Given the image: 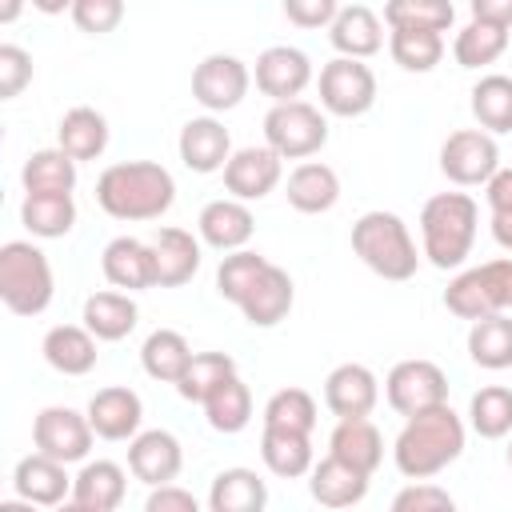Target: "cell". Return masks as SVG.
I'll return each mask as SVG.
<instances>
[{
  "label": "cell",
  "instance_id": "obj_1",
  "mask_svg": "<svg viewBox=\"0 0 512 512\" xmlns=\"http://www.w3.org/2000/svg\"><path fill=\"white\" fill-rule=\"evenodd\" d=\"M176 200V180L156 160L108 164L96 180V204L112 220H160Z\"/></svg>",
  "mask_w": 512,
  "mask_h": 512
},
{
  "label": "cell",
  "instance_id": "obj_2",
  "mask_svg": "<svg viewBox=\"0 0 512 512\" xmlns=\"http://www.w3.org/2000/svg\"><path fill=\"white\" fill-rule=\"evenodd\" d=\"M460 452H464V420L448 408V400L408 416L392 444V460L408 480H428L444 472L452 460H460Z\"/></svg>",
  "mask_w": 512,
  "mask_h": 512
},
{
  "label": "cell",
  "instance_id": "obj_3",
  "mask_svg": "<svg viewBox=\"0 0 512 512\" xmlns=\"http://www.w3.org/2000/svg\"><path fill=\"white\" fill-rule=\"evenodd\" d=\"M476 200L464 192H436L424 208H420V240H424V256L436 268H460L472 252L476 240Z\"/></svg>",
  "mask_w": 512,
  "mask_h": 512
},
{
  "label": "cell",
  "instance_id": "obj_4",
  "mask_svg": "<svg viewBox=\"0 0 512 512\" xmlns=\"http://www.w3.org/2000/svg\"><path fill=\"white\" fill-rule=\"evenodd\" d=\"M352 252L384 280H412L420 268V252H416L408 224L384 208L364 212L352 224Z\"/></svg>",
  "mask_w": 512,
  "mask_h": 512
},
{
  "label": "cell",
  "instance_id": "obj_5",
  "mask_svg": "<svg viewBox=\"0 0 512 512\" xmlns=\"http://www.w3.org/2000/svg\"><path fill=\"white\" fill-rule=\"evenodd\" d=\"M52 264L32 240H8L0 248V300L16 316H40L52 304Z\"/></svg>",
  "mask_w": 512,
  "mask_h": 512
},
{
  "label": "cell",
  "instance_id": "obj_6",
  "mask_svg": "<svg viewBox=\"0 0 512 512\" xmlns=\"http://www.w3.org/2000/svg\"><path fill=\"white\" fill-rule=\"evenodd\" d=\"M264 140L284 160H304L328 144V120L308 100H280L264 116Z\"/></svg>",
  "mask_w": 512,
  "mask_h": 512
},
{
  "label": "cell",
  "instance_id": "obj_7",
  "mask_svg": "<svg viewBox=\"0 0 512 512\" xmlns=\"http://www.w3.org/2000/svg\"><path fill=\"white\" fill-rule=\"evenodd\" d=\"M320 104L332 116H364L376 104V76L356 56H336L320 68Z\"/></svg>",
  "mask_w": 512,
  "mask_h": 512
},
{
  "label": "cell",
  "instance_id": "obj_8",
  "mask_svg": "<svg viewBox=\"0 0 512 512\" xmlns=\"http://www.w3.org/2000/svg\"><path fill=\"white\" fill-rule=\"evenodd\" d=\"M496 168H500V148L484 128H460L440 144V172L460 188L488 184Z\"/></svg>",
  "mask_w": 512,
  "mask_h": 512
},
{
  "label": "cell",
  "instance_id": "obj_9",
  "mask_svg": "<svg viewBox=\"0 0 512 512\" xmlns=\"http://www.w3.org/2000/svg\"><path fill=\"white\" fill-rule=\"evenodd\" d=\"M92 420L88 412H76V408H64V404H52V408H40L36 420H32V444L64 464H76V460H88L92 452Z\"/></svg>",
  "mask_w": 512,
  "mask_h": 512
},
{
  "label": "cell",
  "instance_id": "obj_10",
  "mask_svg": "<svg viewBox=\"0 0 512 512\" xmlns=\"http://www.w3.org/2000/svg\"><path fill=\"white\" fill-rule=\"evenodd\" d=\"M384 396L400 416H416L448 400V376L432 360H400L384 380Z\"/></svg>",
  "mask_w": 512,
  "mask_h": 512
},
{
  "label": "cell",
  "instance_id": "obj_11",
  "mask_svg": "<svg viewBox=\"0 0 512 512\" xmlns=\"http://www.w3.org/2000/svg\"><path fill=\"white\" fill-rule=\"evenodd\" d=\"M252 72L244 60L228 56V52H212L192 68V96L208 108V112H228L248 96Z\"/></svg>",
  "mask_w": 512,
  "mask_h": 512
},
{
  "label": "cell",
  "instance_id": "obj_12",
  "mask_svg": "<svg viewBox=\"0 0 512 512\" xmlns=\"http://www.w3.org/2000/svg\"><path fill=\"white\" fill-rule=\"evenodd\" d=\"M180 468H184V448H180V440L172 432L148 428V432H136L128 440V472L140 484H148V488L172 484L180 476Z\"/></svg>",
  "mask_w": 512,
  "mask_h": 512
},
{
  "label": "cell",
  "instance_id": "obj_13",
  "mask_svg": "<svg viewBox=\"0 0 512 512\" xmlns=\"http://www.w3.org/2000/svg\"><path fill=\"white\" fill-rule=\"evenodd\" d=\"M308 84H312V60L300 48L272 44V48H264L256 56V88L264 96H272L276 104L280 100H296Z\"/></svg>",
  "mask_w": 512,
  "mask_h": 512
},
{
  "label": "cell",
  "instance_id": "obj_14",
  "mask_svg": "<svg viewBox=\"0 0 512 512\" xmlns=\"http://www.w3.org/2000/svg\"><path fill=\"white\" fill-rule=\"evenodd\" d=\"M12 488L24 504H40V508H52L60 504L64 496H72V476H68V464L48 456V452H32L16 464L12 472Z\"/></svg>",
  "mask_w": 512,
  "mask_h": 512
},
{
  "label": "cell",
  "instance_id": "obj_15",
  "mask_svg": "<svg viewBox=\"0 0 512 512\" xmlns=\"http://www.w3.org/2000/svg\"><path fill=\"white\" fill-rule=\"evenodd\" d=\"M100 272H104V280L112 288H124V292L156 288V256H152V244H144L136 236L108 240V248L100 256Z\"/></svg>",
  "mask_w": 512,
  "mask_h": 512
},
{
  "label": "cell",
  "instance_id": "obj_16",
  "mask_svg": "<svg viewBox=\"0 0 512 512\" xmlns=\"http://www.w3.org/2000/svg\"><path fill=\"white\" fill-rule=\"evenodd\" d=\"M376 400H380V380L364 364H336L324 380V404L340 420L368 416L376 408Z\"/></svg>",
  "mask_w": 512,
  "mask_h": 512
},
{
  "label": "cell",
  "instance_id": "obj_17",
  "mask_svg": "<svg viewBox=\"0 0 512 512\" xmlns=\"http://www.w3.org/2000/svg\"><path fill=\"white\" fill-rule=\"evenodd\" d=\"M280 160L284 156L272 152L268 144L264 148H240L224 164V188L236 200H264L280 184Z\"/></svg>",
  "mask_w": 512,
  "mask_h": 512
},
{
  "label": "cell",
  "instance_id": "obj_18",
  "mask_svg": "<svg viewBox=\"0 0 512 512\" xmlns=\"http://www.w3.org/2000/svg\"><path fill=\"white\" fill-rule=\"evenodd\" d=\"M176 148H180L184 168H188V172H200V176L220 172V168L228 164V156H232L228 128H224L216 116H192V120L180 128Z\"/></svg>",
  "mask_w": 512,
  "mask_h": 512
},
{
  "label": "cell",
  "instance_id": "obj_19",
  "mask_svg": "<svg viewBox=\"0 0 512 512\" xmlns=\"http://www.w3.org/2000/svg\"><path fill=\"white\" fill-rule=\"evenodd\" d=\"M292 300H296L292 276H288L284 268L268 264V268L256 276V284L244 292V300H240L236 308L244 312V320H248L252 328H272V324H280V320L292 312Z\"/></svg>",
  "mask_w": 512,
  "mask_h": 512
},
{
  "label": "cell",
  "instance_id": "obj_20",
  "mask_svg": "<svg viewBox=\"0 0 512 512\" xmlns=\"http://www.w3.org/2000/svg\"><path fill=\"white\" fill-rule=\"evenodd\" d=\"M124 488L128 476L116 460H88L76 476H72V508L80 512H112L124 504Z\"/></svg>",
  "mask_w": 512,
  "mask_h": 512
},
{
  "label": "cell",
  "instance_id": "obj_21",
  "mask_svg": "<svg viewBox=\"0 0 512 512\" xmlns=\"http://www.w3.org/2000/svg\"><path fill=\"white\" fill-rule=\"evenodd\" d=\"M308 492L324 508H352L368 496V472H360V468H352V464H344L340 456L328 452L320 464H312Z\"/></svg>",
  "mask_w": 512,
  "mask_h": 512
},
{
  "label": "cell",
  "instance_id": "obj_22",
  "mask_svg": "<svg viewBox=\"0 0 512 512\" xmlns=\"http://www.w3.org/2000/svg\"><path fill=\"white\" fill-rule=\"evenodd\" d=\"M196 228H200V240H204V244H212V248H220V252H236V248H244V244L252 240L256 220H252V212H248L244 200L228 196V200L204 204Z\"/></svg>",
  "mask_w": 512,
  "mask_h": 512
},
{
  "label": "cell",
  "instance_id": "obj_23",
  "mask_svg": "<svg viewBox=\"0 0 512 512\" xmlns=\"http://www.w3.org/2000/svg\"><path fill=\"white\" fill-rule=\"evenodd\" d=\"M88 420L100 440H132L144 420V404L132 388H100L88 400Z\"/></svg>",
  "mask_w": 512,
  "mask_h": 512
},
{
  "label": "cell",
  "instance_id": "obj_24",
  "mask_svg": "<svg viewBox=\"0 0 512 512\" xmlns=\"http://www.w3.org/2000/svg\"><path fill=\"white\" fill-rule=\"evenodd\" d=\"M152 256H156V288H180L196 276L200 268V240L184 228H160L152 240Z\"/></svg>",
  "mask_w": 512,
  "mask_h": 512
},
{
  "label": "cell",
  "instance_id": "obj_25",
  "mask_svg": "<svg viewBox=\"0 0 512 512\" xmlns=\"http://www.w3.org/2000/svg\"><path fill=\"white\" fill-rule=\"evenodd\" d=\"M48 368H56L60 376H88L96 368V336L84 324H56L44 332L40 344Z\"/></svg>",
  "mask_w": 512,
  "mask_h": 512
},
{
  "label": "cell",
  "instance_id": "obj_26",
  "mask_svg": "<svg viewBox=\"0 0 512 512\" xmlns=\"http://www.w3.org/2000/svg\"><path fill=\"white\" fill-rule=\"evenodd\" d=\"M328 40L340 56H356V60H368L380 52L384 44V28H380V16L364 4H348L336 12V20L328 24Z\"/></svg>",
  "mask_w": 512,
  "mask_h": 512
},
{
  "label": "cell",
  "instance_id": "obj_27",
  "mask_svg": "<svg viewBox=\"0 0 512 512\" xmlns=\"http://www.w3.org/2000/svg\"><path fill=\"white\" fill-rule=\"evenodd\" d=\"M284 196H288V204H292L296 212L320 216V212H328V208L340 200V176H336L328 164H320V160H304V164L292 168Z\"/></svg>",
  "mask_w": 512,
  "mask_h": 512
},
{
  "label": "cell",
  "instance_id": "obj_28",
  "mask_svg": "<svg viewBox=\"0 0 512 512\" xmlns=\"http://www.w3.org/2000/svg\"><path fill=\"white\" fill-rule=\"evenodd\" d=\"M260 456H264L268 472L280 476V480L308 476V472H312V432H296V428H272V424H264Z\"/></svg>",
  "mask_w": 512,
  "mask_h": 512
},
{
  "label": "cell",
  "instance_id": "obj_29",
  "mask_svg": "<svg viewBox=\"0 0 512 512\" xmlns=\"http://www.w3.org/2000/svg\"><path fill=\"white\" fill-rule=\"evenodd\" d=\"M328 452L372 476L380 468V460H384V440H380V432H376V424L368 416H352V420H340L332 428Z\"/></svg>",
  "mask_w": 512,
  "mask_h": 512
},
{
  "label": "cell",
  "instance_id": "obj_30",
  "mask_svg": "<svg viewBox=\"0 0 512 512\" xmlns=\"http://www.w3.org/2000/svg\"><path fill=\"white\" fill-rule=\"evenodd\" d=\"M56 144L72 156V160H96L104 148H108V120L88 108V104H76L60 116V128H56Z\"/></svg>",
  "mask_w": 512,
  "mask_h": 512
},
{
  "label": "cell",
  "instance_id": "obj_31",
  "mask_svg": "<svg viewBox=\"0 0 512 512\" xmlns=\"http://www.w3.org/2000/svg\"><path fill=\"white\" fill-rule=\"evenodd\" d=\"M20 224L40 236V240H56L68 236L76 224V204L72 192H28L20 204Z\"/></svg>",
  "mask_w": 512,
  "mask_h": 512
},
{
  "label": "cell",
  "instance_id": "obj_32",
  "mask_svg": "<svg viewBox=\"0 0 512 512\" xmlns=\"http://www.w3.org/2000/svg\"><path fill=\"white\" fill-rule=\"evenodd\" d=\"M268 504V484L252 468H224L212 480L208 508L212 512H260Z\"/></svg>",
  "mask_w": 512,
  "mask_h": 512
},
{
  "label": "cell",
  "instance_id": "obj_33",
  "mask_svg": "<svg viewBox=\"0 0 512 512\" xmlns=\"http://www.w3.org/2000/svg\"><path fill=\"white\" fill-rule=\"evenodd\" d=\"M136 300L128 292H92L84 300V328L96 340H124L136 328Z\"/></svg>",
  "mask_w": 512,
  "mask_h": 512
},
{
  "label": "cell",
  "instance_id": "obj_34",
  "mask_svg": "<svg viewBox=\"0 0 512 512\" xmlns=\"http://www.w3.org/2000/svg\"><path fill=\"white\" fill-rule=\"evenodd\" d=\"M468 356H472V364H480V368H488V372L512 368V316L492 312V316L472 320Z\"/></svg>",
  "mask_w": 512,
  "mask_h": 512
},
{
  "label": "cell",
  "instance_id": "obj_35",
  "mask_svg": "<svg viewBox=\"0 0 512 512\" xmlns=\"http://www.w3.org/2000/svg\"><path fill=\"white\" fill-rule=\"evenodd\" d=\"M444 308H448L452 316H460V320H480V316L500 312L484 264H480V268H464L460 276L448 280V288H444Z\"/></svg>",
  "mask_w": 512,
  "mask_h": 512
},
{
  "label": "cell",
  "instance_id": "obj_36",
  "mask_svg": "<svg viewBox=\"0 0 512 512\" xmlns=\"http://www.w3.org/2000/svg\"><path fill=\"white\" fill-rule=\"evenodd\" d=\"M204 416H208V424H212L216 432H224V436L244 432L248 420H252V392H248V384H244L236 372H232L228 380H220V384L204 396Z\"/></svg>",
  "mask_w": 512,
  "mask_h": 512
},
{
  "label": "cell",
  "instance_id": "obj_37",
  "mask_svg": "<svg viewBox=\"0 0 512 512\" xmlns=\"http://www.w3.org/2000/svg\"><path fill=\"white\" fill-rule=\"evenodd\" d=\"M188 360H192V348H188V340H184L176 328H156V332H148V340H144V348H140L144 372H148L152 380H160V384H176V380L184 376Z\"/></svg>",
  "mask_w": 512,
  "mask_h": 512
},
{
  "label": "cell",
  "instance_id": "obj_38",
  "mask_svg": "<svg viewBox=\"0 0 512 512\" xmlns=\"http://www.w3.org/2000/svg\"><path fill=\"white\" fill-rule=\"evenodd\" d=\"M76 164L60 144L56 148H40L24 160L20 168V184L24 192H72L76 188Z\"/></svg>",
  "mask_w": 512,
  "mask_h": 512
},
{
  "label": "cell",
  "instance_id": "obj_39",
  "mask_svg": "<svg viewBox=\"0 0 512 512\" xmlns=\"http://www.w3.org/2000/svg\"><path fill=\"white\" fill-rule=\"evenodd\" d=\"M508 48V28L504 24H488V20H468L460 32H456V44H452V56L460 68H484V64H496Z\"/></svg>",
  "mask_w": 512,
  "mask_h": 512
},
{
  "label": "cell",
  "instance_id": "obj_40",
  "mask_svg": "<svg viewBox=\"0 0 512 512\" xmlns=\"http://www.w3.org/2000/svg\"><path fill=\"white\" fill-rule=\"evenodd\" d=\"M472 116L484 132H512V76H480L472 84Z\"/></svg>",
  "mask_w": 512,
  "mask_h": 512
},
{
  "label": "cell",
  "instance_id": "obj_41",
  "mask_svg": "<svg viewBox=\"0 0 512 512\" xmlns=\"http://www.w3.org/2000/svg\"><path fill=\"white\" fill-rule=\"evenodd\" d=\"M468 424L484 440H500L512 432V388L488 384L468 400Z\"/></svg>",
  "mask_w": 512,
  "mask_h": 512
},
{
  "label": "cell",
  "instance_id": "obj_42",
  "mask_svg": "<svg viewBox=\"0 0 512 512\" xmlns=\"http://www.w3.org/2000/svg\"><path fill=\"white\" fill-rule=\"evenodd\" d=\"M388 52L404 72H432L444 56V36L424 28H392Z\"/></svg>",
  "mask_w": 512,
  "mask_h": 512
},
{
  "label": "cell",
  "instance_id": "obj_43",
  "mask_svg": "<svg viewBox=\"0 0 512 512\" xmlns=\"http://www.w3.org/2000/svg\"><path fill=\"white\" fill-rule=\"evenodd\" d=\"M232 372H236V360H232L228 352H192L184 376L176 380V392H180L184 400L204 404V396H208L220 380H228Z\"/></svg>",
  "mask_w": 512,
  "mask_h": 512
},
{
  "label": "cell",
  "instance_id": "obj_44",
  "mask_svg": "<svg viewBox=\"0 0 512 512\" xmlns=\"http://www.w3.org/2000/svg\"><path fill=\"white\" fill-rule=\"evenodd\" d=\"M388 28H424V32H448L456 20V8L448 0H388L384 4Z\"/></svg>",
  "mask_w": 512,
  "mask_h": 512
},
{
  "label": "cell",
  "instance_id": "obj_45",
  "mask_svg": "<svg viewBox=\"0 0 512 512\" xmlns=\"http://www.w3.org/2000/svg\"><path fill=\"white\" fill-rule=\"evenodd\" d=\"M268 264H272L268 256H260V252H248V248H236V252H228V256L220 260V268H216V292H220L224 300L240 304V300H244V292L256 284V276H260Z\"/></svg>",
  "mask_w": 512,
  "mask_h": 512
},
{
  "label": "cell",
  "instance_id": "obj_46",
  "mask_svg": "<svg viewBox=\"0 0 512 512\" xmlns=\"http://www.w3.org/2000/svg\"><path fill=\"white\" fill-rule=\"evenodd\" d=\"M264 424L312 432V428H316V400H312L304 388H280V392H272L268 404H264Z\"/></svg>",
  "mask_w": 512,
  "mask_h": 512
},
{
  "label": "cell",
  "instance_id": "obj_47",
  "mask_svg": "<svg viewBox=\"0 0 512 512\" xmlns=\"http://www.w3.org/2000/svg\"><path fill=\"white\" fill-rule=\"evenodd\" d=\"M72 24L88 36H108L124 20V0H72Z\"/></svg>",
  "mask_w": 512,
  "mask_h": 512
},
{
  "label": "cell",
  "instance_id": "obj_48",
  "mask_svg": "<svg viewBox=\"0 0 512 512\" xmlns=\"http://www.w3.org/2000/svg\"><path fill=\"white\" fill-rule=\"evenodd\" d=\"M32 80V56L20 44H0V100H12Z\"/></svg>",
  "mask_w": 512,
  "mask_h": 512
},
{
  "label": "cell",
  "instance_id": "obj_49",
  "mask_svg": "<svg viewBox=\"0 0 512 512\" xmlns=\"http://www.w3.org/2000/svg\"><path fill=\"white\" fill-rule=\"evenodd\" d=\"M392 508L396 512H452L456 508V500L444 492V488H436V484H408L404 492H396V500H392Z\"/></svg>",
  "mask_w": 512,
  "mask_h": 512
},
{
  "label": "cell",
  "instance_id": "obj_50",
  "mask_svg": "<svg viewBox=\"0 0 512 512\" xmlns=\"http://www.w3.org/2000/svg\"><path fill=\"white\" fill-rule=\"evenodd\" d=\"M336 12H340L336 0H284V16L296 28H328Z\"/></svg>",
  "mask_w": 512,
  "mask_h": 512
},
{
  "label": "cell",
  "instance_id": "obj_51",
  "mask_svg": "<svg viewBox=\"0 0 512 512\" xmlns=\"http://www.w3.org/2000/svg\"><path fill=\"white\" fill-rule=\"evenodd\" d=\"M148 512H196L200 500L188 492V488H176V484H156L144 500Z\"/></svg>",
  "mask_w": 512,
  "mask_h": 512
},
{
  "label": "cell",
  "instance_id": "obj_52",
  "mask_svg": "<svg viewBox=\"0 0 512 512\" xmlns=\"http://www.w3.org/2000/svg\"><path fill=\"white\" fill-rule=\"evenodd\" d=\"M484 272H488V280H492V292H496L500 312H508V308H512V260H488Z\"/></svg>",
  "mask_w": 512,
  "mask_h": 512
},
{
  "label": "cell",
  "instance_id": "obj_53",
  "mask_svg": "<svg viewBox=\"0 0 512 512\" xmlns=\"http://www.w3.org/2000/svg\"><path fill=\"white\" fill-rule=\"evenodd\" d=\"M484 196H488L492 212H508L512 208V168H496L492 180L484 184Z\"/></svg>",
  "mask_w": 512,
  "mask_h": 512
},
{
  "label": "cell",
  "instance_id": "obj_54",
  "mask_svg": "<svg viewBox=\"0 0 512 512\" xmlns=\"http://www.w3.org/2000/svg\"><path fill=\"white\" fill-rule=\"evenodd\" d=\"M472 16L476 20H488V24H504L512 28V0H468Z\"/></svg>",
  "mask_w": 512,
  "mask_h": 512
},
{
  "label": "cell",
  "instance_id": "obj_55",
  "mask_svg": "<svg viewBox=\"0 0 512 512\" xmlns=\"http://www.w3.org/2000/svg\"><path fill=\"white\" fill-rule=\"evenodd\" d=\"M492 240L512 252V208L508 212H492Z\"/></svg>",
  "mask_w": 512,
  "mask_h": 512
},
{
  "label": "cell",
  "instance_id": "obj_56",
  "mask_svg": "<svg viewBox=\"0 0 512 512\" xmlns=\"http://www.w3.org/2000/svg\"><path fill=\"white\" fill-rule=\"evenodd\" d=\"M32 8H40L44 16H60L64 8H72V0H32Z\"/></svg>",
  "mask_w": 512,
  "mask_h": 512
},
{
  "label": "cell",
  "instance_id": "obj_57",
  "mask_svg": "<svg viewBox=\"0 0 512 512\" xmlns=\"http://www.w3.org/2000/svg\"><path fill=\"white\" fill-rule=\"evenodd\" d=\"M20 8H24V0H0V24H12L20 16Z\"/></svg>",
  "mask_w": 512,
  "mask_h": 512
},
{
  "label": "cell",
  "instance_id": "obj_58",
  "mask_svg": "<svg viewBox=\"0 0 512 512\" xmlns=\"http://www.w3.org/2000/svg\"><path fill=\"white\" fill-rule=\"evenodd\" d=\"M508 468H512V444H508Z\"/></svg>",
  "mask_w": 512,
  "mask_h": 512
}]
</instances>
